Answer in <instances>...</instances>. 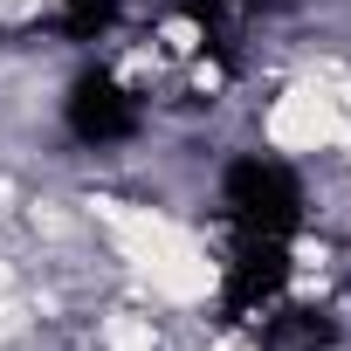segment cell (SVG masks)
I'll return each mask as SVG.
<instances>
[{"label":"cell","mask_w":351,"mask_h":351,"mask_svg":"<svg viewBox=\"0 0 351 351\" xmlns=\"http://www.w3.org/2000/svg\"><path fill=\"white\" fill-rule=\"evenodd\" d=\"M62 117H69V138H83V145H117V138L138 131V104H131V97L117 90V76H104V69H83V76L69 83Z\"/></svg>","instance_id":"obj_2"},{"label":"cell","mask_w":351,"mask_h":351,"mask_svg":"<svg viewBox=\"0 0 351 351\" xmlns=\"http://www.w3.org/2000/svg\"><path fill=\"white\" fill-rule=\"evenodd\" d=\"M262 351H330L337 344V324H330V310H310V303H296V310H276V317H262Z\"/></svg>","instance_id":"obj_4"},{"label":"cell","mask_w":351,"mask_h":351,"mask_svg":"<svg viewBox=\"0 0 351 351\" xmlns=\"http://www.w3.org/2000/svg\"><path fill=\"white\" fill-rule=\"evenodd\" d=\"M248 8H282V0H248Z\"/></svg>","instance_id":"obj_6"},{"label":"cell","mask_w":351,"mask_h":351,"mask_svg":"<svg viewBox=\"0 0 351 351\" xmlns=\"http://www.w3.org/2000/svg\"><path fill=\"white\" fill-rule=\"evenodd\" d=\"M110 21H117V0H62V14H56L62 42H104Z\"/></svg>","instance_id":"obj_5"},{"label":"cell","mask_w":351,"mask_h":351,"mask_svg":"<svg viewBox=\"0 0 351 351\" xmlns=\"http://www.w3.org/2000/svg\"><path fill=\"white\" fill-rule=\"evenodd\" d=\"M221 200H228V221L248 234V241H289L303 228V186H296V172L248 152L228 165V180H221Z\"/></svg>","instance_id":"obj_1"},{"label":"cell","mask_w":351,"mask_h":351,"mask_svg":"<svg viewBox=\"0 0 351 351\" xmlns=\"http://www.w3.org/2000/svg\"><path fill=\"white\" fill-rule=\"evenodd\" d=\"M282 282H289V241H248L241 234V248H234V262L221 276V310L228 317H248V310L276 303Z\"/></svg>","instance_id":"obj_3"}]
</instances>
